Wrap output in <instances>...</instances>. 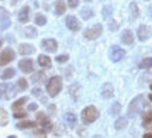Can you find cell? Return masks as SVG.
<instances>
[{
  "instance_id": "27",
  "label": "cell",
  "mask_w": 152,
  "mask_h": 138,
  "mask_svg": "<svg viewBox=\"0 0 152 138\" xmlns=\"http://www.w3.org/2000/svg\"><path fill=\"white\" fill-rule=\"evenodd\" d=\"M65 120L68 121V124L71 126V127H75L76 126V121H77V118L73 113H66L65 114Z\"/></svg>"
},
{
  "instance_id": "18",
  "label": "cell",
  "mask_w": 152,
  "mask_h": 138,
  "mask_svg": "<svg viewBox=\"0 0 152 138\" xmlns=\"http://www.w3.org/2000/svg\"><path fill=\"white\" fill-rule=\"evenodd\" d=\"M38 64L42 68H49L52 62H51V58L48 55H38Z\"/></svg>"
},
{
  "instance_id": "39",
  "label": "cell",
  "mask_w": 152,
  "mask_h": 138,
  "mask_svg": "<svg viewBox=\"0 0 152 138\" xmlns=\"http://www.w3.org/2000/svg\"><path fill=\"white\" fill-rule=\"evenodd\" d=\"M41 93H42V90H41L39 88L33 89V94H34V96H37V97H39V96H41Z\"/></svg>"
},
{
  "instance_id": "24",
  "label": "cell",
  "mask_w": 152,
  "mask_h": 138,
  "mask_svg": "<svg viewBox=\"0 0 152 138\" xmlns=\"http://www.w3.org/2000/svg\"><path fill=\"white\" fill-rule=\"evenodd\" d=\"M24 35L26 37H28V38H35L38 35V33H37V30H35V27H26L24 28Z\"/></svg>"
},
{
  "instance_id": "30",
  "label": "cell",
  "mask_w": 152,
  "mask_h": 138,
  "mask_svg": "<svg viewBox=\"0 0 152 138\" xmlns=\"http://www.w3.org/2000/svg\"><path fill=\"white\" fill-rule=\"evenodd\" d=\"M120 110H121V104L120 103H113V106L110 107V114L111 116H118Z\"/></svg>"
},
{
  "instance_id": "47",
  "label": "cell",
  "mask_w": 152,
  "mask_h": 138,
  "mask_svg": "<svg viewBox=\"0 0 152 138\" xmlns=\"http://www.w3.org/2000/svg\"><path fill=\"white\" fill-rule=\"evenodd\" d=\"M1 44H3V42H1V39H0V47H1Z\"/></svg>"
},
{
  "instance_id": "36",
  "label": "cell",
  "mask_w": 152,
  "mask_h": 138,
  "mask_svg": "<svg viewBox=\"0 0 152 138\" xmlns=\"http://www.w3.org/2000/svg\"><path fill=\"white\" fill-rule=\"evenodd\" d=\"M118 23L115 21V20H111V21H110V24H109V28L110 30H111V31H115V30H118Z\"/></svg>"
},
{
  "instance_id": "46",
  "label": "cell",
  "mask_w": 152,
  "mask_h": 138,
  "mask_svg": "<svg viewBox=\"0 0 152 138\" xmlns=\"http://www.w3.org/2000/svg\"><path fill=\"white\" fill-rule=\"evenodd\" d=\"M9 138H16V137H14V135H10V137H9Z\"/></svg>"
},
{
  "instance_id": "14",
  "label": "cell",
  "mask_w": 152,
  "mask_h": 138,
  "mask_svg": "<svg viewBox=\"0 0 152 138\" xmlns=\"http://www.w3.org/2000/svg\"><path fill=\"white\" fill-rule=\"evenodd\" d=\"M102 96L104 99H111L114 96V89L111 83H104L102 86Z\"/></svg>"
},
{
  "instance_id": "25",
  "label": "cell",
  "mask_w": 152,
  "mask_h": 138,
  "mask_svg": "<svg viewBox=\"0 0 152 138\" xmlns=\"http://www.w3.org/2000/svg\"><path fill=\"white\" fill-rule=\"evenodd\" d=\"M27 97H21V99H18V100H16V101H14V103H13V106H11V109H13V110L14 111H17L18 110V109H21L23 106L26 104V103H27Z\"/></svg>"
},
{
  "instance_id": "21",
  "label": "cell",
  "mask_w": 152,
  "mask_h": 138,
  "mask_svg": "<svg viewBox=\"0 0 152 138\" xmlns=\"http://www.w3.org/2000/svg\"><path fill=\"white\" fill-rule=\"evenodd\" d=\"M80 16L83 20H90L93 16H94V13H93L92 9H89V7H83L80 11Z\"/></svg>"
},
{
  "instance_id": "37",
  "label": "cell",
  "mask_w": 152,
  "mask_h": 138,
  "mask_svg": "<svg viewBox=\"0 0 152 138\" xmlns=\"http://www.w3.org/2000/svg\"><path fill=\"white\" fill-rule=\"evenodd\" d=\"M79 1H80V0H68V6H69L71 9H75V7L79 6Z\"/></svg>"
},
{
  "instance_id": "41",
  "label": "cell",
  "mask_w": 152,
  "mask_h": 138,
  "mask_svg": "<svg viewBox=\"0 0 152 138\" xmlns=\"http://www.w3.org/2000/svg\"><path fill=\"white\" fill-rule=\"evenodd\" d=\"M28 110H31V111L37 110V104H30V106H28Z\"/></svg>"
},
{
  "instance_id": "10",
  "label": "cell",
  "mask_w": 152,
  "mask_h": 138,
  "mask_svg": "<svg viewBox=\"0 0 152 138\" xmlns=\"http://www.w3.org/2000/svg\"><path fill=\"white\" fill-rule=\"evenodd\" d=\"M35 116H37L38 124L44 128V131H49V130H52V124H51L48 116H47L45 113H37Z\"/></svg>"
},
{
  "instance_id": "20",
  "label": "cell",
  "mask_w": 152,
  "mask_h": 138,
  "mask_svg": "<svg viewBox=\"0 0 152 138\" xmlns=\"http://www.w3.org/2000/svg\"><path fill=\"white\" fill-rule=\"evenodd\" d=\"M34 127H37V123L30 121V120L20 121L18 124H17V128H20V130H26V128H34Z\"/></svg>"
},
{
  "instance_id": "4",
  "label": "cell",
  "mask_w": 152,
  "mask_h": 138,
  "mask_svg": "<svg viewBox=\"0 0 152 138\" xmlns=\"http://www.w3.org/2000/svg\"><path fill=\"white\" fill-rule=\"evenodd\" d=\"M103 33V27H102V24H94L92 27L86 28L85 31H83V37L86 39H97L100 35Z\"/></svg>"
},
{
  "instance_id": "22",
  "label": "cell",
  "mask_w": 152,
  "mask_h": 138,
  "mask_svg": "<svg viewBox=\"0 0 152 138\" xmlns=\"http://www.w3.org/2000/svg\"><path fill=\"white\" fill-rule=\"evenodd\" d=\"M130 11H131V20H135L137 17L140 16V10H138V6H137L135 1H131Z\"/></svg>"
},
{
  "instance_id": "9",
  "label": "cell",
  "mask_w": 152,
  "mask_h": 138,
  "mask_svg": "<svg viewBox=\"0 0 152 138\" xmlns=\"http://www.w3.org/2000/svg\"><path fill=\"white\" fill-rule=\"evenodd\" d=\"M137 37L140 41H147L152 37V28L148 26H140L137 30Z\"/></svg>"
},
{
  "instance_id": "1",
  "label": "cell",
  "mask_w": 152,
  "mask_h": 138,
  "mask_svg": "<svg viewBox=\"0 0 152 138\" xmlns=\"http://www.w3.org/2000/svg\"><path fill=\"white\" fill-rule=\"evenodd\" d=\"M145 106V97L142 94H138L137 97L131 100L130 106H128V117H135L142 111Z\"/></svg>"
},
{
  "instance_id": "3",
  "label": "cell",
  "mask_w": 152,
  "mask_h": 138,
  "mask_svg": "<svg viewBox=\"0 0 152 138\" xmlns=\"http://www.w3.org/2000/svg\"><path fill=\"white\" fill-rule=\"evenodd\" d=\"M99 118V110L94 106H87L82 110V121L83 124H92Z\"/></svg>"
},
{
  "instance_id": "44",
  "label": "cell",
  "mask_w": 152,
  "mask_h": 138,
  "mask_svg": "<svg viewBox=\"0 0 152 138\" xmlns=\"http://www.w3.org/2000/svg\"><path fill=\"white\" fill-rule=\"evenodd\" d=\"M148 99H149V100H151V101H152V93L149 94V96H148Z\"/></svg>"
},
{
  "instance_id": "33",
  "label": "cell",
  "mask_w": 152,
  "mask_h": 138,
  "mask_svg": "<svg viewBox=\"0 0 152 138\" xmlns=\"http://www.w3.org/2000/svg\"><path fill=\"white\" fill-rule=\"evenodd\" d=\"M142 120L144 123H152V110H148L142 114Z\"/></svg>"
},
{
  "instance_id": "38",
  "label": "cell",
  "mask_w": 152,
  "mask_h": 138,
  "mask_svg": "<svg viewBox=\"0 0 152 138\" xmlns=\"http://www.w3.org/2000/svg\"><path fill=\"white\" fill-rule=\"evenodd\" d=\"M26 116H27V114H26V111H20V110L14 111V117H16V118H24Z\"/></svg>"
},
{
  "instance_id": "5",
  "label": "cell",
  "mask_w": 152,
  "mask_h": 138,
  "mask_svg": "<svg viewBox=\"0 0 152 138\" xmlns=\"http://www.w3.org/2000/svg\"><path fill=\"white\" fill-rule=\"evenodd\" d=\"M16 94V88L11 83H1L0 85V99L9 100Z\"/></svg>"
},
{
  "instance_id": "40",
  "label": "cell",
  "mask_w": 152,
  "mask_h": 138,
  "mask_svg": "<svg viewBox=\"0 0 152 138\" xmlns=\"http://www.w3.org/2000/svg\"><path fill=\"white\" fill-rule=\"evenodd\" d=\"M3 17H9L7 16V10L4 7H0V18H3Z\"/></svg>"
},
{
  "instance_id": "34",
  "label": "cell",
  "mask_w": 152,
  "mask_h": 138,
  "mask_svg": "<svg viewBox=\"0 0 152 138\" xmlns=\"http://www.w3.org/2000/svg\"><path fill=\"white\" fill-rule=\"evenodd\" d=\"M111 11H113V7L111 6H106L103 9V17L104 18H109V16H111Z\"/></svg>"
},
{
  "instance_id": "15",
  "label": "cell",
  "mask_w": 152,
  "mask_h": 138,
  "mask_svg": "<svg viewBox=\"0 0 152 138\" xmlns=\"http://www.w3.org/2000/svg\"><path fill=\"white\" fill-rule=\"evenodd\" d=\"M18 52L21 55H31L35 52V47L31 44H20L18 45Z\"/></svg>"
},
{
  "instance_id": "16",
  "label": "cell",
  "mask_w": 152,
  "mask_h": 138,
  "mask_svg": "<svg viewBox=\"0 0 152 138\" xmlns=\"http://www.w3.org/2000/svg\"><path fill=\"white\" fill-rule=\"evenodd\" d=\"M28 20H30V7L24 6V7H21V10L18 13V21L27 23Z\"/></svg>"
},
{
  "instance_id": "28",
  "label": "cell",
  "mask_w": 152,
  "mask_h": 138,
  "mask_svg": "<svg viewBox=\"0 0 152 138\" xmlns=\"http://www.w3.org/2000/svg\"><path fill=\"white\" fill-rule=\"evenodd\" d=\"M47 77H45V73L44 72H37L35 75H33V77H31V82L37 83V82H44Z\"/></svg>"
},
{
  "instance_id": "42",
  "label": "cell",
  "mask_w": 152,
  "mask_h": 138,
  "mask_svg": "<svg viewBox=\"0 0 152 138\" xmlns=\"http://www.w3.org/2000/svg\"><path fill=\"white\" fill-rule=\"evenodd\" d=\"M144 138H152V133H147L144 135Z\"/></svg>"
},
{
  "instance_id": "11",
  "label": "cell",
  "mask_w": 152,
  "mask_h": 138,
  "mask_svg": "<svg viewBox=\"0 0 152 138\" xmlns=\"http://www.w3.org/2000/svg\"><path fill=\"white\" fill-rule=\"evenodd\" d=\"M65 23H66V27L69 28L71 31H79L80 30V21L75 16H68Z\"/></svg>"
},
{
  "instance_id": "45",
  "label": "cell",
  "mask_w": 152,
  "mask_h": 138,
  "mask_svg": "<svg viewBox=\"0 0 152 138\" xmlns=\"http://www.w3.org/2000/svg\"><path fill=\"white\" fill-rule=\"evenodd\" d=\"M93 138H103V137H102V135H94Z\"/></svg>"
},
{
  "instance_id": "7",
  "label": "cell",
  "mask_w": 152,
  "mask_h": 138,
  "mask_svg": "<svg viewBox=\"0 0 152 138\" xmlns=\"http://www.w3.org/2000/svg\"><path fill=\"white\" fill-rule=\"evenodd\" d=\"M124 56H125V51L123 48H120L118 45H111V48H110V58H111V61L118 62Z\"/></svg>"
},
{
  "instance_id": "29",
  "label": "cell",
  "mask_w": 152,
  "mask_h": 138,
  "mask_svg": "<svg viewBox=\"0 0 152 138\" xmlns=\"http://www.w3.org/2000/svg\"><path fill=\"white\" fill-rule=\"evenodd\" d=\"M10 18L9 17H3V18H0V31H3L6 28L10 27Z\"/></svg>"
},
{
  "instance_id": "19",
  "label": "cell",
  "mask_w": 152,
  "mask_h": 138,
  "mask_svg": "<svg viewBox=\"0 0 152 138\" xmlns=\"http://www.w3.org/2000/svg\"><path fill=\"white\" fill-rule=\"evenodd\" d=\"M127 126H128V118H127V117H120V118H117V121L114 124L115 130H124Z\"/></svg>"
},
{
  "instance_id": "2",
  "label": "cell",
  "mask_w": 152,
  "mask_h": 138,
  "mask_svg": "<svg viewBox=\"0 0 152 138\" xmlns=\"http://www.w3.org/2000/svg\"><path fill=\"white\" fill-rule=\"evenodd\" d=\"M62 90V77L61 76H52L47 83V92L51 97H56L59 92Z\"/></svg>"
},
{
  "instance_id": "13",
  "label": "cell",
  "mask_w": 152,
  "mask_h": 138,
  "mask_svg": "<svg viewBox=\"0 0 152 138\" xmlns=\"http://www.w3.org/2000/svg\"><path fill=\"white\" fill-rule=\"evenodd\" d=\"M121 41L125 45H132L134 44V34L131 30H124L121 34Z\"/></svg>"
},
{
  "instance_id": "31",
  "label": "cell",
  "mask_w": 152,
  "mask_h": 138,
  "mask_svg": "<svg viewBox=\"0 0 152 138\" xmlns=\"http://www.w3.org/2000/svg\"><path fill=\"white\" fill-rule=\"evenodd\" d=\"M35 24L37 26H45L47 24V17L41 14V13H38L37 16H35Z\"/></svg>"
},
{
  "instance_id": "6",
  "label": "cell",
  "mask_w": 152,
  "mask_h": 138,
  "mask_svg": "<svg viewBox=\"0 0 152 138\" xmlns=\"http://www.w3.org/2000/svg\"><path fill=\"white\" fill-rule=\"evenodd\" d=\"M14 58H16V52L11 48L3 50V52L0 54V66H4L7 64H10L11 61H14Z\"/></svg>"
},
{
  "instance_id": "32",
  "label": "cell",
  "mask_w": 152,
  "mask_h": 138,
  "mask_svg": "<svg viewBox=\"0 0 152 138\" xmlns=\"http://www.w3.org/2000/svg\"><path fill=\"white\" fill-rule=\"evenodd\" d=\"M17 88L20 89V90H26V89L28 88L27 79H24V77H20V79L17 80Z\"/></svg>"
},
{
  "instance_id": "26",
  "label": "cell",
  "mask_w": 152,
  "mask_h": 138,
  "mask_svg": "<svg viewBox=\"0 0 152 138\" xmlns=\"http://www.w3.org/2000/svg\"><path fill=\"white\" fill-rule=\"evenodd\" d=\"M140 68H141V69H151L152 68V56L144 58V59L140 62Z\"/></svg>"
},
{
  "instance_id": "35",
  "label": "cell",
  "mask_w": 152,
  "mask_h": 138,
  "mask_svg": "<svg viewBox=\"0 0 152 138\" xmlns=\"http://www.w3.org/2000/svg\"><path fill=\"white\" fill-rule=\"evenodd\" d=\"M55 59H56V62H59V64H64V62H66L69 59V55L68 54H62V55H58Z\"/></svg>"
},
{
  "instance_id": "48",
  "label": "cell",
  "mask_w": 152,
  "mask_h": 138,
  "mask_svg": "<svg viewBox=\"0 0 152 138\" xmlns=\"http://www.w3.org/2000/svg\"><path fill=\"white\" fill-rule=\"evenodd\" d=\"M149 88H151V90H152V85H151V86H149Z\"/></svg>"
},
{
  "instance_id": "23",
  "label": "cell",
  "mask_w": 152,
  "mask_h": 138,
  "mask_svg": "<svg viewBox=\"0 0 152 138\" xmlns=\"http://www.w3.org/2000/svg\"><path fill=\"white\" fill-rule=\"evenodd\" d=\"M14 75H16V71H14L13 68H7V69H4L3 73H1V79H3V80H9V79H11Z\"/></svg>"
},
{
  "instance_id": "12",
  "label": "cell",
  "mask_w": 152,
  "mask_h": 138,
  "mask_svg": "<svg viewBox=\"0 0 152 138\" xmlns=\"http://www.w3.org/2000/svg\"><path fill=\"white\" fill-rule=\"evenodd\" d=\"M18 69L23 72V73H31L34 69V64L31 59H21L18 62Z\"/></svg>"
},
{
  "instance_id": "17",
  "label": "cell",
  "mask_w": 152,
  "mask_h": 138,
  "mask_svg": "<svg viewBox=\"0 0 152 138\" xmlns=\"http://www.w3.org/2000/svg\"><path fill=\"white\" fill-rule=\"evenodd\" d=\"M66 11V3L64 0H56L55 1V14L56 16H62Z\"/></svg>"
},
{
  "instance_id": "43",
  "label": "cell",
  "mask_w": 152,
  "mask_h": 138,
  "mask_svg": "<svg viewBox=\"0 0 152 138\" xmlns=\"http://www.w3.org/2000/svg\"><path fill=\"white\" fill-rule=\"evenodd\" d=\"M148 11H149V17H151V18H152V6H151V7H149V9H148Z\"/></svg>"
},
{
  "instance_id": "8",
  "label": "cell",
  "mask_w": 152,
  "mask_h": 138,
  "mask_svg": "<svg viewBox=\"0 0 152 138\" xmlns=\"http://www.w3.org/2000/svg\"><path fill=\"white\" fill-rule=\"evenodd\" d=\"M41 48L47 52H56L58 50V42L54 38H45L41 41Z\"/></svg>"
}]
</instances>
